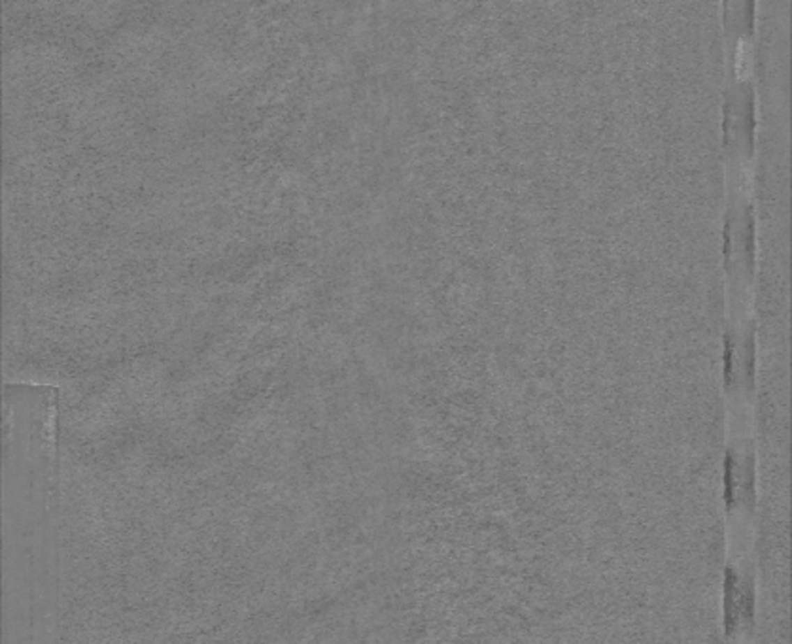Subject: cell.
Listing matches in <instances>:
<instances>
[{
    "instance_id": "6da1fadb",
    "label": "cell",
    "mask_w": 792,
    "mask_h": 644,
    "mask_svg": "<svg viewBox=\"0 0 792 644\" xmlns=\"http://www.w3.org/2000/svg\"><path fill=\"white\" fill-rule=\"evenodd\" d=\"M753 72V47L747 38H741L736 47V76L738 79H749Z\"/></svg>"
},
{
    "instance_id": "7a4b0ae2",
    "label": "cell",
    "mask_w": 792,
    "mask_h": 644,
    "mask_svg": "<svg viewBox=\"0 0 792 644\" xmlns=\"http://www.w3.org/2000/svg\"><path fill=\"white\" fill-rule=\"evenodd\" d=\"M740 176H741L740 183H741V189H743V193H745V195H751V191H753V185H754V183H753L754 182L753 167H751L749 163L741 164Z\"/></svg>"
}]
</instances>
